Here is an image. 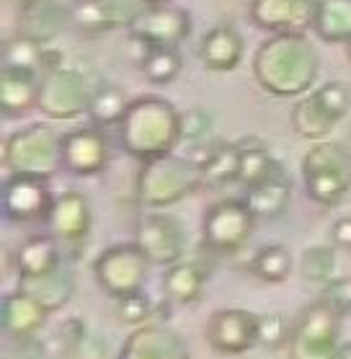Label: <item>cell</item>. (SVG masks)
<instances>
[{"label":"cell","mask_w":351,"mask_h":359,"mask_svg":"<svg viewBox=\"0 0 351 359\" xmlns=\"http://www.w3.org/2000/svg\"><path fill=\"white\" fill-rule=\"evenodd\" d=\"M116 318L122 320L124 326H145L156 318V305L145 292L116 297Z\"/></svg>","instance_id":"8d00e7d4"},{"label":"cell","mask_w":351,"mask_h":359,"mask_svg":"<svg viewBox=\"0 0 351 359\" xmlns=\"http://www.w3.org/2000/svg\"><path fill=\"white\" fill-rule=\"evenodd\" d=\"M341 320L328 302L308 305L289 336V359H338L341 354Z\"/></svg>","instance_id":"8992f818"},{"label":"cell","mask_w":351,"mask_h":359,"mask_svg":"<svg viewBox=\"0 0 351 359\" xmlns=\"http://www.w3.org/2000/svg\"><path fill=\"white\" fill-rule=\"evenodd\" d=\"M320 300L328 302L336 313L351 316V277H333L323 285Z\"/></svg>","instance_id":"60d3db41"},{"label":"cell","mask_w":351,"mask_h":359,"mask_svg":"<svg viewBox=\"0 0 351 359\" xmlns=\"http://www.w3.org/2000/svg\"><path fill=\"white\" fill-rule=\"evenodd\" d=\"M44 52H47V44H39V41L29 39L24 34H18L13 39L6 41V49H3V60L6 65L13 67H29V70H44Z\"/></svg>","instance_id":"d590c367"},{"label":"cell","mask_w":351,"mask_h":359,"mask_svg":"<svg viewBox=\"0 0 351 359\" xmlns=\"http://www.w3.org/2000/svg\"><path fill=\"white\" fill-rule=\"evenodd\" d=\"M320 62L308 34H271L254 55L256 83L277 98H300L312 90Z\"/></svg>","instance_id":"6da1fadb"},{"label":"cell","mask_w":351,"mask_h":359,"mask_svg":"<svg viewBox=\"0 0 351 359\" xmlns=\"http://www.w3.org/2000/svg\"><path fill=\"white\" fill-rule=\"evenodd\" d=\"M303 179L308 196L323 207H336L351 189V150L320 140L305 153Z\"/></svg>","instance_id":"277c9868"},{"label":"cell","mask_w":351,"mask_h":359,"mask_svg":"<svg viewBox=\"0 0 351 359\" xmlns=\"http://www.w3.org/2000/svg\"><path fill=\"white\" fill-rule=\"evenodd\" d=\"M147 6H153V3H171V0H145Z\"/></svg>","instance_id":"f6af8a7d"},{"label":"cell","mask_w":351,"mask_h":359,"mask_svg":"<svg viewBox=\"0 0 351 359\" xmlns=\"http://www.w3.org/2000/svg\"><path fill=\"white\" fill-rule=\"evenodd\" d=\"M207 285V271L194 262H176L171 266H165L163 274V287L165 294L173 302L181 305H194L199 297L205 294Z\"/></svg>","instance_id":"4316f807"},{"label":"cell","mask_w":351,"mask_h":359,"mask_svg":"<svg viewBox=\"0 0 351 359\" xmlns=\"http://www.w3.org/2000/svg\"><path fill=\"white\" fill-rule=\"evenodd\" d=\"M292 253L282 243L261 245L254 259H251V271L261 282H266V285H282V282H287L289 274H292Z\"/></svg>","instance_id":"4dcf8cb0"},{"label":"cell","mask_w":351,"mask_h":359,"mask_svg":"<svg viewBox=\"0 0 351 359\" xmlns=\"http://www.w3.org/2000/svg\"><path fill=\"white\" fill-rule=\"evenodd\" d=\"M3 158L11 173L52 176L62 168V135L52 124L34 122L6 140Z\"/></svg>","instance_id":"5b68a950"},{"label":"cell","mask_w":351,"mask_h":359,"mask_svg":"<svg viewBox=\"0 0 351 359\" xmlns=\"http://www.w3.org/2000/svg\"><path fill=\"white\" fill-rule=\"evenodd\" d=\"M245 202H248V207L254 210V215L259 220H277V217H282L289 210V202H292V181L287 179L284 171H279L269 181L248 189L245 191Z\"/></svg>","instance_id":"d4e9b609"},{"label":"cell","mask_w":351,"mask_h":359,"mask_svg":"<svg viewBox=\"0 0 351 359\" xmlns=\"http://www.w3.org/2000/svg\"><path fill=\"white\" fill-rule=\"evenodd\" d=\"M202 168L205 184L209 187H228V184H238V171H240V150L238 145H217L207 147V153L194 161Z\"/></svg>","instance_id":"f1b7e54d"},{"label":"cell","mask_w":351,"mask_h":359,"mask_svg":"<svg viewBox=\"0 0 351 359\" xmlns=\"http://www.w3.org/2000/svg\"><path fill=\"white\" fill-rule=\"evenodd\" d=\"M243 36L238 34L235 26L230 24H220L209 29L202 36V44H199V57H202L207 70H212V73H230V70H235L243 62Z\"/></svg>","instance_id":"ffe728a7"},{"label":"cell","mask_w":351,"mask_h":359,"mask_svg":"<svg viewBox=\"0 0 351 359\" xmlns=\"http://www.w3.org/2000/svg\"><path fill=\"white\" fill-rule=\"evenodd\" d=\"M116 359H191V354L173 328L165 323H145L127 336Z\"/></svg>","instance_id":"e0dca14e"},{"label":"cell","mask_w":351,"mask_h":359,"mask_svg":"<svg viewBox=\"0 0 351 359\" xmlns=\"http://www.w3.org/2000/svg\"><path fill=\"white\" fill-rule=\"evenodd\" d=\"M346 52H349V60H351V41L346 44Z\"/></svg>","instance_id":"bcb514c9"},{"label":"cell","mask_w":351,"mask_h":359,"mask_svg":"<svg viewBox=\"0 0 351 359\" xmlns=\"http://www.w3.org/2000/svg\"><path fill=\"white\" fill-rule=\"evenodd\" d=\"M127 107H130V101L124 96V90L106 83V86H101V88L93 90L88 116H90V122L98 124V127H109V124L122 122V116L127 114Z\"/></svg>","instance_id":"d6a6232c"},{"label":"cell","mask_w":351,"mask_h":359,"mask_svg":"<svg viewBox=\"0 0 351 359\" xmlns=\"http://www.w3.org/2000/svg\"><path fill=\"white\" fill-rule=\"evenodd\" d=\"M315 96H318V101L323 104V107L331 111V114L341 122L343 116L349 114L351 109V90L343 86V83L338 81H331V83H323V86H318V88L312 90Z\"/></svg>","instance_id":"f35d334b"},{"label":"cell","mask_w":351,"mask_h":359,"mask_svg":"<svg viewBox=\"0 0 351 359\" xmlns=\"http://www.w3.org/2000/svg\"><path fill=\"white\" fill-rule=\"evenodd\" d=\"M240 171H238V184H243L245 189L259 187L263 181H269L271 176H277L279 171H284L279 161L271 158V153L259 142H240Z\"/></svg>","instance_id":"f546056e"},{"label":"cell","mask_w":351,"mask_h":359,"mask_svg":"<svg viewBox=\"0 0 351 359\" xmlns=\"http://www.w3.org/2000/svg\"><path fill=\"white\" fill-rule=\"evenodd\" d=\"M292 336V326L282 313H261L259 316V344L269 346V349H279L282 344H289Z\"/></svg>","instance_id":"74e56055"},{"label":"cell","mask_w":351,"mask_h":359,"mask_svg":"<svg viewBox=\"0 0 351 359\" xmlns=\"http://www.w3.org/2000/svg\"><path fill=\"white\" fill-rule=\"evenodd\" d=\"M214 130V116L207 109H188L181 111V135L184 140H205Z\"/></svg>","instance_id":"ab89813d"},{"label":"cell","mask_w":351,"mask_h":359,"mask_svg":"<svg viewBox=\"0 0 351 359\" xmlns=\"http://www.w3.org/2000/svg\"><path fill=\"white\" fill-rule=\"evenodd\" d=\"M49 233L62 243H81L90 233V204L81 191H62L47 215Z\"/></svg>","instance_id":"ac0fdd59"},{"label":"cell","mask_w":351,"mask_h":359,"mask_svg":"<svg viewBox=\"0 0 351 359\" xmlns=\"http://www.w3.org/2000/svg\"><path fill=\"white\" fill-rule=\"evenodd\" d=\"M289 122H292V130L303 140L320 142V140L331 137V132L336 130L338 119L320 104L315 93H305V96L297 98V104L292 107Z\"/></svg>","instance_id":"cb8c5ba5"},{"label":"cell","mask_w":351,"mask_h":359,"mask_svg":"<svg viewBox=\"0 0 351 359\" xmlns=\"http://www.w3.org/2000/svg\"><path fill=\"white\" fill-rule=\"evenodd\" d=\"M331 241H333L336 248L351 251V217H341V220L333 222V228H331Z\"/></svg>","instance_id":"7bdbcfd3"},{"label":"cell","mask_w":351,"mask_h":359,"mask_svg":"<svg viewBox=\"0 0 351 359\" xmlns=\"http://www.w3.org/2000/svg\"><path fill=\"white\" fill-rule=\"evenodd\" d=\"M145 6V0H78L73 6V21L83 34L98 36L114 29H130Z\"/></svg>","instance_id":"9a60e30c"},{"label":"cell","mask_w":351,"mask_h":359,"mask_svg":"<svg viewBox=\"0 0 351 359\" xmlns=\"http://www.w3.org/2000/svg\"><path fill=\"white\" fill-rule=\"evenodd\" d=\"M205 184L202 168L191 158L181 156H160L153 161H145L137 173V204L145 210H163L173 207L188 194H194L196 189Z\"/></svg>","instance_id":"3957f363"},{"label":"cell","mask_w":351,"mask_h":359,"mask_svg":"<svg viewBox=\"0 0 351 359\" xmlns=\"http://www.w3.org/2000/svg\"><path fill=\"white\" fill-rule=\"evenodd\" d=\"M90 96L93 93H90L83 73H78L73 67L60 65L41 75L39 104H36V109L47 119L70 122V119L88 114Z\"/></svg>","instance_id":"9c48e42d"},{"label":"cell","mask_w":351,"mask_h":359,"mask_svg":"<svg viewBox=\"0 0 351 359\" xmlns=\"http://www.w3.org/2000/svg\"><path fill=\"white\" fill-rule=\"evenodd\" d=\"M315 11L318 0H254L251 21L269 34H308Z\"/></svg>","instance_id":"2e32d148"},{"label":"cell","mask_w":351,"mask_h":359,"mask_svg":"<svg viewBox=\"0 0 351 359\" xmlns=\"http://www.w3.org/2000/svg\"><path fill=\"white\" fill-rule=\"evenodd\" d=\"M181 67V55L179 47H145L142 55V75L156 86H168L179 78Z\"/></svg>","instance_id":"1f68e13d"},{"label":"cell","mask_w":351,"mask_h":359,"mask_svg":"<svg viewBox=\"0 0 351 359\" xmlns=\"http://www.w3.org/2000/svg\"><path fill=\"white\" fill-rule=\"evenodd\" d=\"M67 21V8L60 0H21L18 34L39 44H52Z\"/></svg>","instance_id":"d6986e66"},{"label":"cell","mask_w":351,"mask_h":359,"mask_svg":"<svg viewBox=\"0 0 351 359\" xmlns=\"http://www.w3.org/2000/svg\"><path fill=\"white\" fill-rule=\"evenodd\" d=\"M338 359H351V344H343V346H341V354H338Z\"/></svg>","instance_id":"ee69618b"},{"label":"cell","mask_w":351,"mask_h":359,"mask_svg":"<svg viewBox=\"0 0 351 359\" xmlns=\"http://www.w3.org/2000/svg\"><path fill=\"white\" fill-rule=\"evenodd\" d=\"M150 266L153 264L137 243H116L98 253V259L93 262V274L101 290H106L111 297H127L142 292Z\"/></svg>","instance_id":"52a82bcc"},{"label":"cell","mask_w":351,"mask_h":359,"mask_svg":"<svg viewBox=\"0 0 351 359\" xmlns=\"http://www.w3.org/2000/svg\"><path fill=\"white\" fill-rule=\"evenodd\" d=\"M209 349L225 357H238L259 344V313L245 308H220L205 326Z\"/></svg>","instance_id":"7c38bea8"},{"label":"cell","mask_w":351,"mask_h":359,"mask_svg":"<svg viewBox=\"0 0 351 359\" xmlns=\"http://www.w3.org/2000/svg\"><path fill=\"white\" fill-rule=\"evenodd\" d=\"M135 243L145 251L153 266H171V264L184 259L186 251V230L181 225L179 217L171 212L150 210L139 220Z\"/></svg>","instance_id":"30bf717a"},{"label":"cell","mask_w":351,"mask_h":359,"mask_svg":"<svg viewBox=\"0 0 351 359\" xmlns=\"http://www.w3.org/2000/svg\"><path fill=\"white\" fill-rule=\"evenodd\" d=\"M39 88L41 78L36 75V70L6 65L3 75H0V104H3V111L8 116L26 114L29 109L39 104Z\"/></svg>","instance_id":"7402d4cb"},{"label":"cell","mask_w":351,"mask_h":359,"mask_svg":"<svg viewBox=\"0 0 351 359\" xmlns=\"http://www.w3.org/2000/svg\"><path fill=\"white\" fill-rule=\"evenodd\" d=\"M47 316L49 313L34 300L32 294H26L21 287H18L16 292L6 294L3 305H0L3 331L13 336V339H32L34 334H39L44 323H47Z\"/></svg>","instance_id":"44dd1931"},{"label":"cell","mask_w":351,"mask_h":359,"mask_svg":"<svg viewBox=\"0 0 351 359\" xmlns=\"http://www.w3.org/2000/svg\"><path fill=\"white\" fill-rule=\"evenodd\" d=\"M312 32L328 44L351 41V0H318Z\"/></svg>","instance_id":"83f0119b"},{"label":"cell","mask_w":351,"mask_h":359,"mask_svg":"<svg viewBox=\"0 0 351 359\" xmlns=\"http://www.w3.org/2000/svg\"><path fill=\"white\" fill-rule=\"evenodd\" d=\"M88 328L81 318H67L65 323H60L49 336H44L41 341V354L47 357H73V351L78 349V344L85 339Z\"/></svg>","instance_id":"836d02e7"},{"label":"cell","mask_w":351,"mask_h":359,"mask_svg":"<svg viewBox=\"0 0 351 359\" xmlns=\"http://www.w3.org/2000/svg\"><path fill=\"white\" fill-rule=\"evenodd\" d=\"M336 266H338V259H336L333 245H310L300 256V274L315 285L331 282L336 277Z\"/></svg>","instance_id":"e575fe53"},{"label":"cell","mask_w":351,"mask_h":359,"mask_svg":"<svg viewBox=\"0 0 351 359\" xmlns=\"http://www.w3.org/2000/svg\"><path fill=\"white\" fill-rule=\"evenodd\" d=\"M57 266H62V253H60L55 236H32L18 245V277H39V274H47V271L57 269Z\"/></svg>","instance_id":"484cf974"},{"label":"cell","mask_w":351,"mask_h":359,"mask_svg":"<svg viewBox=\"0 0 351 359\" xmlns=\"http://www.w3.org/2000/svg\"><path fill=\"white\" fill-rule=\"evenodd\" d=\"M127 32L142 47H179L191 34V16L176 3H153Z\"/></svg>","instance_id":"8fae6325"},{"label":"cell","mask_w":351,"mask_h":359,"mask_svg":"<svg viewBox=\"0 0 351 359\" xmlns=\"http://www.w3.org/2000/svg\"><path fill=\"white\" fill-rule=\"evenodd\" d=\"M18 287L26 294H32L47 313L62 311L75 294V279L65 266H57V269L39 274V277H21Z\"/></svg>","instance_id":"603a6c76"},{"label":"cell","mask_w":351,"mask_h":359,"mask_svg":"<svg viewBox=\"0 0 351 359\" xmlns=\"http://www.w3.org/2000/svg\"><path fill=\"white\" fill-rule=\"evenodd\" d=\"M254 210L245 199H225L212 204L202 220V241L214 253L240 251L256 230Z\"/></svg>","instance_id":"ba28073f"},{"label":"cell","mask_w":351,"mask_h":359,"mask_svg":"<svg viewBox=\"0 0 351 359\" xmlns=\"http://www.w3.org/2000/svg\"><path fill=\"white\" fill-rule=\"evenodd\" d=\"M73 359H109V341L104 336L85 334V339L73 351Z\"/></svg>","instance_id":"b9f144b4"},{"label":"cell","mask_w":351,"mask_h":359,"mask_svg":"<svg viewBox=\"0 0 351 359\" xmlns=\"http://www.w3.org/2000/svg\"><path fill=\"white\" fill-rule=\"evenodd\" d=\"M122 147L139 163L168 156L179 145L181 111L160 96H139L130 101L127 114L119 122Z\"/></svg>","instance_id":"7a4b0ae2"},{"label":"cell","mask_w":351,"mask_h":359,"mask_svg":"<svg viewBox=\"0 0 351 359\" xmlns=\"http://www.w3.org/2000/svg\"><path fill=\"white\" fill-rule=\"evenodd\" d=\"M55 204L49 176L39 173H11L3 187V212L13 222L47 220Z\"/></svg>","instance_id":"4fadbf2b"},{"label":"cell","mask_w":351,"mask_h":359,"mask_svg":"<svg viewBox=\"0 0 351 359\" xmlns=\"http://www.w3.org/2000/svg\"><path fill=\"white\" fill-rule=\"evenodd\" d=\"M109 163V140L98 124L62 135V168L75 176H96Z\"/></svg>","instance_id":"5bb4252c"}]
</instances>
